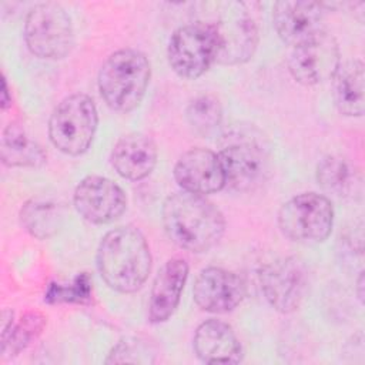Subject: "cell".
I'll return each instance as SVG.
<instances>
[{
	"mask_svg": "<svg viewBox=\"0 0 365 365\" xmlns=\"http://www.w3.org/2000/svg\"><path fill=\"white\" fill-rule=\"evenodd\" d=\"M150 76L148 58L138 50L123 48L103 63L98 71V90L111 110L128 113L141 103Z\"/></svg>",
	"mask_w": 365,
	"mask_h": 365,
	"instance_id": "cell-3",
	"label": "cell"
},
{
	"mask_svg": "<svg viewBox=\"0 0 365 365\" xmlns=\"http://www.w3.org/2000/svg\"><path fill=\"white\" fill-rule=\"evenodd\" d=\"M151 348L147 341L137 338H127L120 341L108 354L107 364H123V362H153L150 359Z\"/></svg>",
	"mask_w": 365,
	"mask_h": 365,
	"instance_id": "cell-26",
	"label": "cell"
},
{
	"mask_svg": "<svg viewBox=\"0 0 365 365\" xmlns=\"http://www.w3.org/2000/svg\"><path fill=\"white\" fill-rule=\"evenodd\" d=\"M24 40L34 56L46 60H60L74 46L71 19L57 3L37 4L26 17Z\"/></svg>",
	"mask_w": 365,
	"mask_h": 365,
	"instance_id": "cell-5",
	"label": "cell"
},
{
	"mask_svg": "<svg viewBox=\"0 0 365 365\" xmlns=\"http://www.w3.org/2000/svg\"><path fill=\"white\" fill-rule=\"evenodd\" d=\"M46 325V317L38 311L26 312L19 322H14L1 331V354L3 356H16L33 339H36Z\"/></svg>",
	"mask_w": 365,
	"mask_h": 365,
	"instance_id": "cell-21",
	"label": "cell"
},
{
	"mask_svg": "<svg viewBox=\"0 0 365 365\" xmlns=\"http://www.w3.org/2000/svg\"><path fill=\"white\" fill-rule=\"evenodd\" d=\"M325 4L305 0H281L274 4L272 21L281 40L298 46L324 31Z\"/></svg>",
	"mask_w": 365,
	"mask_h": 365,
	"instance_id": "cell-14",
	"label": "cell"
},
{
	"mask_svg": "<svg viewBox=\"0 0 365 365\" xmlns=\"http://www.w3.org/2000/svg\"><path fill=\"white\" fill-rule=\"evenodd\" d=\"M185 118L195 133L208 135L221 124V103L217 97L211 94L197 96L188 103L185 110Z\"/></svg>",
	"mask_w": 365,
	"mask_h": 365,
	"instance_id": "cell-24",
	"label": "cell"
},
{
	"mask_svg": "<svg viewBox=\"0 0 365 365\" xmlns=\"http://www.w3.org/2000/svg\"><path fill=\"white\" fill-rule=\"evenodd\" d=\"M364 63L351 60L339 66L334 76V101L341 114L361 117L365 108Z\"/></svg>",
	"mask_w": 365,
	"mask_h": 365,
	"instance_id": "cell-19",
	"label": "cell"
},
{
	"mask_svg": "<svg viewBox=\"0 0 365 365\" xmlns=\"http://www.w3.org/2000/svg\"><path fill=\"white\" fill-rule=\"evenodd\" d=\"M334 208L331 201L317 192H302L288 200L278 212L281 232L295 242H322L331 234Z\"/></svg>",
	"mask_w": 365,
	"mask_h": 365,
	"instance_id": "cell-6",
	"label": "cell"
},
{
	"mask_svg": "<svg viewBox=\"0 0 365 365\" xmlns=\"http://www.w3.org/2000/svg\"><path fill=\"white\" fill-rule=\"evenodd\" d=\"M218 43L214 23L195 21L177 29L168 43L171 68L182 78L202 76L217 60Z\"/></svg>",
	"mask_w": 365,
	"mask_h": 365,
	"instance_id": "cell-7",
	"label": "cell"
},
{
	"mask_svg": "<svg viewBox=\"0 0 365 365\" xmlns=\"http://www.w3.org/2000/svg\"><path fill=\"white\" fill-rule=\"evenodd\" d=\"M261 289L272 308L282 314L295 311L307 291V272L294 257L278 258L259 272Z\"/></svg>",
	"mask_w": 365,
	"mask_h": 365,
	"instance_id": "cell-10",
	"label": "cell"
},
{
	"mask_svg": "<svg viewBox=\"0 0 365 365\" xmlns=\"http://www.w3.org/2000/svg\"><path fill=\"white\" fill-rule=\"evenodd\" d=\"M1 161L9 167H38L46 161L41 147L19 123H10L1 134Z\"/></svg>",
	"mask_w": 365,
	"mask_h": 365,
	"instance_id": "cell-20",
	"label": "cell"
},
{
	"mask_svg": "<svg viewBox=\"0 0 365 365\" xmlns=\"http://www.w3.org/2000/svg\"><path fill=\"white\" fill-rule=\"evenodd\" d=\"M195 355L205 364H238L242 348L232 328L220 321L208 319L194 334Z\"/></svg>",
	"mask_w": 365,
	"mask_h": 365,
	"instance_id": "cell-18",
	"label": "cell"
},
{
	"mask_svg": "<svg viewBox=\"0 0 365 365\" xmlns=\"http://www.w3.org/2000/svg\"><path fill=\"white\" fill-rule=\"evenodd\" d=\"M10 103H11V97H9L7 81H6V77H3L1 78V108L6 110Z\"/></svg>",
	"mask_w": 365,
	"mask_h": 365,
	"instance_id": "cell-27",
	"label": "cell"
},
{
	"mask_svg": "<svg viewBox=\"0 0 365 365\" xmlns=\"http://www.w3.org/2000/svg\"><path fill=\"white\" fill-rule=\"evenodd\" d=\"M77 212L93 224H108L123 215L127 207V197L114 181L88 175L83 178L73 195Z\"/></svg>",
	"mask_w": 365,
	"mask_h": 365,
	"instance_id": "cell-11",
	"label": "cell"
},
{
	"mask_svg": "<svg viewBox=\"0 0 365 365\" xmlns=\"http://www.w3.org/2000/svg\"><path fill=\"white\" fill-rule=\"evenodd\" d=\"M97 123L98 115L93 98L83 93L71 94L51 113L50 141L67 155H80L91 145Z\"/></svg>",
	"mask_w": 365,
	"mask_h": 365,
	"instance_id": "cell-4",
	"label": "cell"
},
{
	"mask_svg": "<svg viewBox=\"0 0 365 365\" xmlns=\"http://www.w3.org/2000/svg\"><path fill=\"white\" fill-rule=\"evenodd\" d=\"M97 267L111 289H140L151 271V252L141 231L131 225L108 231L98 245Z\"/></svg>",
	"mask_w": 365,
	"mask_h": 365,
	"instance_id": "cell-2",
	"label": "cell"
},
{
	"mask_svg": "<svg viewBox=\"0 0 365 365\" xmlns=\"http://www.w3.org/2000/svg\"><path fill=\"white\" fill-rule=\"evenodd\" d=\"M174 178L188 192L205 195L225 187V175L218 154L207 148L185 151L174 167Z\"/></svg>",
	"mask_w": 365,
	"mask_h": 365,
	"instance_id": "cell-15",
	"label": "cell"
},
{
	"mask_svg": "<svg viewBox=\"0 0 365 365\" xmlns=\"http://www.w3.org/2000/svg\"><path fill=\"white\" fill-rule=\"evenodd\" d=\"M217 154L225 175V185L237 191L254 190L268 175V157L257 143L238 140L224 145Z\"/></svg>",
	"mask_w": 365,
	"mask_h": 365,
	"instance_id": "cell-12",
	"label": "cell"
},
{
	"mask_svg": "<svg viewBox=\"0 0 365 365\" xmlns=\"http://www.w3.org/2000/svg\"><path fill=\"white\" fill-rule=\"evenodd\" d=\"M91 294V281L87 274L78 275L73 284L60 285L51 284L46 292L44 301L50 304L56 302H86L90 299Z\"/></svg>",
	"mask_w": 365,
	"mask_h": 365,
	"instance_id": "cell-25",
	"label": "cell"
},
{
	"mask_svg": "<svg viewBox=\"0 0 365 365\" xmlns=\"http://www.w3.org/2000/svg\"><path fill=\"white\" fill-rule=\"evenodd\" d=\"M248 4L227 3L220 20L214 23L217 31L215 63L235 66L248 61L258 44V29L254 17L248 13Z\"/></svg>",
	"mask_w": 365,
	"mask_h": 365,
	"instance_id": "cell-8",
	"label": "cell"
},
{
	"mask_svg": "<svg viewBox=\"0 0 365 365\" xmlns=\"http://www.w3.org/2000/svg\"><path fill=\"white\" fill-rule=\"evenodd\" d=\"M20 218L21 224L31 235L38 240H44L57 231L60 224V211L53 202L31 200L23 205Z\"/></svg>",
	"mask_w": 365,
	"mask_h": 365,
	"instance_id": "cell-23",
	"label": "cell"
},
{
	"mask_svg": "<svg viewBox=\"0 0 365 365\" xmlns=\"http://www.w3.org/2000/svg\"><path fill=\"white\" fill-rule=\"evenodd\" d=\"M157 157L158 150L151 137L141 133H130L117 140L110 160L123 178L138 181L151 174L157 164Z\"/></svg>",
	"mask_w": 365,
	"mask_h": 365,
	"instance_id": "cell-16",
	"label": "cell"
},
{
	"mask_svg": "<svg viewBox=\"0 0 365 365\" xmlns=\"http://www.w3.org/2000/svg\"><path fill=\"white\" fill-rule=\"evenodd\" d=\"M247 292L245 282L235 272L218 267L200 271L192 287L195 304L207 312L225 314L237 308Z\"/></svg>",
	"mask_w": 365,
	"mask_h": 365,
	"instance_id": "cell-13",
	"label": "cell"
},
{
	"mask_svg": "<svg viewBox=\"0 0 365 365\" xmlns=\"http://www.w3.org/2000/svg\"><path fill=\"white\" fill-rule=\"evenodd\" d=\"M188 277V264L182 258L168 259L157 274L148 302V319L165 322L177 309Z\"/></svg>",
	"mask_w": 365,
	"mask_h": 365,
	"instance_id": "cell-17",
	"label": "cell"
},
{
	"mask_svg": "<svg viewBox=\"0 0 365 365\" xmlns=\"http://www.w3.org/2000/svg\"><path fill=\"white\" fill-rule=\"evenodd\" d=\"M356 292H358V298H359V301L362 302V299H364V292H362V289H364V272L361 271L359 272V277H358V282H356Z\"/></svg>",
	"mask_w": 365,
	"mask_h": 365,
	"instance_id": "cell-28",
	"label": "cell"
},
{
	"mask_svg": "<svg viewBox=\"0 0 365 365\" xmlns=\"http://www.w3.org/2000/svg\"><path fill=\"white\" fill-rule=\"evenodd\" d=\"M317 181L328 192L335 195H346L355 190L359 182L356 173L352 171L349 164L336 155L324 157L317 165Z\"/></svg>",
	"mask_w": 365,
	"mask_h": 365,
	"instance_id": "cell-22",
	"label": "cell"
},
{
	"mask_svg": "<svg viewBox=\"0 0 365 365\" xmlns=\"http://www.w3.org/2000/svg\"><path fill=\"white\" fill-rule=\"evenodd\" d=\"M339 66L338 43L325 30L295 46L288 58L292 78L304 86H317L332 80Z\"/></svg>",
	"mask_w": 365,
	"mask_h": 365,
	"instance_id": "cell-9",
	"label": "cell"
},
{
	"mask_svg": "<svg viewBox=\"0 0 365 365\" xmlns=\"http://www.w3.org/2000/svg\"><path fill=\"white\" fill-rule=\"evenodd\" d=\"M163 225L168 238L182 250L205 252L225 231L222 212L204 195L188 191L171 194L163 205Z\"/></svg>",
	"mask_w": 365,
	"mask_h": 365,
	"instance_id": "cell-1",
	"label": "cell"
}]
</instances>
